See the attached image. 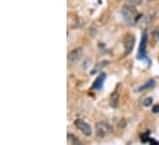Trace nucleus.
Masks as SVG:
<instances>
[{"label": "nucleus", "mask_w": 159, "mask_h": 145, "mask_svg": "<svg viewBox=\"0 0 159 145\" xmlns=\"http://www.w3.org/2000/svg\"><path fill=\"white\" fill-rule=\"evenodd\" d=\"M142 1H143V0H127V2H128V4H132V5H134V6L141 5V4H142Z\"/></svg>", "instance_id": "ddd939ff"}, {"label": "nucleus", "mask_w": 159, "mask_h": 145, "mask_svg": "<svg viewBox=\"0 0 159 145\" xmlns=\"http://www.w3.org/2000/svg\"><path fill=\"white\" fill-rule=\"evenodd\" d=\"M114 132L112 125L107 121H99L95 123V134L98 138H105Z\"/></svg>", "instance_id": "f03ea898"}, {"label": "nucleus", "mask_w": 159, "mask_h": 145, "mask_svg": "<svg viewBox=\"0 0 159 145\" xmlns=\"http://www.w3.org/2000/svg\"><path fill=\"white\" fill-rule=\"evenodd\" d=\"M134 42H136V38L133 35L128 33L123 38V49H125V55H128L132 51H133V47H134Z\"/></svg>", "instance_id": "39448f33"}, {"label": "nucleus", "mask_w": 159, "mask_h": 145, "mask_svg": "<svg viewBox=\"0 0 159 145\" xmlns=\"http://www.w3.org/2000/svg\"><path fill=\"white\" fill-rule=\"evenodd\" d=\"M147 42H148V35L147 32H143L142 38H141V43H139V48H138V54H137V59L139 60H146L148 62V64H151V60L147 57Z\"/></svg>", "instance_id": "7ed1b4c3"}, {"label": "nucleus", "mask_w": 159, "mask_h": 145, "mask_svg": "<svg viewBox=\"0 0 159 145\" xmlns=\"http://www.w3.org/2000/svg\"><path fill=\"white\" fill-rule=\"evenodd\" d=\"M152 102H153L152 97H147V99H144V100H143V106H144V107H148V106H151V105H152Z\"/></svg>", "instance_id": "f8f14e48"}, {"label": "nucleus", "mask_w": 159, "mask_h": 145, "mask_svg": "<svg viewBox=\"0 0 159 145\" xmlns=\"http://www.w3.org/2000/svg\"><path fill=\"white\" fill-rule=\"evenodd\" d=\"M105 79H106V74L105 72H101L99 76H98V79L94 81V84H93V89L94 90H101L102 89V86H104V82H105Z\"/></svg>", "instance_id": "0eeeda50"}, {"label": "nucleus", "mask_w": 159, "mask_h": 145, "mask_svg": "<svg viewBox=\"0 0 159 145\" xmlns=\"http://www.w3.org/2000/svg\"><path fill=\"white\" fill-rule=\"evenodd\" d=\"M152 36H153V38H154V39L158 42V41H159V29H158V30H156V31L152 33Z\"/></svg>", "instance_id": "4468645a"}, {"label": "nucleus", "mask_w": 159, "mask_h": 145, "mask_svg": "<svg viewBox=\"0 0 159 145\" xmlns=\"http://www.w3.org/2000/svg\"><path fill=\"white\" fill-rule=\"evenodd\" d=\"M74 125L79 129L85 137H90V135L93 134V128H91V125H90L89 123H86L85 121H83V119H77V121L74 122Z\"/></svg>", "instance_id": "20e7f679"}, {"label": "nucleus", "mask_w": 159, "mask_h": 145, "mask_svg": "<svg viewBox=\"0 0 159 145\" xmlns=\"http://www.w3.org/2000/svg\"><path fill=\"white\" fill-rule=\"evenodd\" d=\"M149 135H151V132H149V130H147V132L142 133V134L139 135V138H141V142H142V143H149V140H151Z\"/></svg>", "instance_id": "9d476101"}, {"label": "nucleus", "mask_w": 159, "mask_h": 145, "mask_svg": "<svg viewBox=\"0 0 159 145\" xmlns=\"http://www.w3.org/2000/svg\"><path fill=\"white\" fill-rule=\"evenodd\" d=\"M110 106L112 107V108H117L120 105V94L117 91H114L112 94H111V96H110Z\"/></svg>", "instance_id": "6e6552de"}, {"label": "nucleus", "mask_w": 159, "mask_h": 145, "mask_svg": "<svg viewBox=\"0 0 159 145\" xmlns=\"http://www.w3.org/2000/svg\"><path fill=\"white\" fill-rule=\"evenodd\" d=\"M68 139L70 140L72 145H84L81 142H80L79 139H78L75 135H73V134H68Z\"/></svg>", "instance_id": "9b49d317"}, {"label": "nucleus", "mask_w": 159, "mask_h": 145, "mask_svg": "<svg viewBox=\"0 0 159 145\" xmlns=\"http://www.w3.org/2000/svg\"><path fill=\"white\" fill-rule=\"evenodd\" d=\"M149 145H159V142H157L156 139H151L149 140Z\"/></svg>", "instance_id": "dca6fc26"}, {"label": "nucleus", "mask_w": 159, "mask_h": 145, "mask_svg": "<svg viewBox=\"0 0 159 145\" xmlns=\"http://www.w3.org/2000/svg\"><path fill=\"white\" fill-rule=\"evenodd\" d=\"M81 55H83V48L81 47H78V48H75V49H73V51H70L69 52V54H68V62L69 63H78L79 62V59L81 58Z\"/></svg>", "instance_id": "423d86ee"}, {"label": "nucleus", "mask_w": 159, "mask_h": 145, "mask_svg": "<svg viewBox=\"0 0 159 145\" xmlns=\"http://www.w3.org/2000/svg\"><path fill=\"white\" fill-rule=\"evenodd\" d=\"M152 112L153 113H159V105H154L153 108H152Z\"/></svg>", "instance_id": "2eb2a0df"}, {"label": "nucleus", "mask_w": 159, "mask_h": 145, "mask_svg": "<svg viewBox=\"0 0 159 145\" xmlns=\"http://www.w3.org/2000/svg\"><path fill=\"white\" fill-rule=\"evenodd\" d=\"M121 16L127 25H137L142 19V14L132 4H125L121 9Z\"/></svg>", "instance_id": "f257e3e1"}, {"label": "nucleus", "mask_w": 159, "mask_h": 145, "mask_svg": "<svg viewBox=\"0 0 159 145\" xmlns=\"http://www.w3.org/2000/svg\"><path fill=\"white\" fill-rule=\"evenodd\" d=\"M154 85H156V81H154L153 79H151V80H148V81H147V82H146L144 85H142V86H139L137 91H138V92H141V91H144V90H148V89H151V87H153Z\"/></svg>", "instance_id": "1a4fd4ad"}]
</instances>
